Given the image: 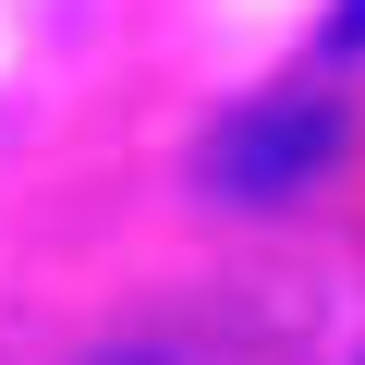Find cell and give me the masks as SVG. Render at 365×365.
<instances>
[{
    "label": "cell",
    "mask_w": 365,
    "mask_h": 365,
    "mask_svg": "<svg viewBox=\"0 0 365 365\" xmlns=\"http://www.w3.org/2000/svg\"><path fill=\"white\" fill-rule=\"evenodd\" d=\"M341 146H353V110L329 86H268V98H244L232 122L195 134L182 182H195L207 207H292V195H317V170Z\"/></svg>",
    "instance_id": "cell-1"
},
{
    "label": "cell",
    "mask_w": 365,
    "mask_h": 365,
    "mask_svg": "<svg viewBox=\"0 0 365 365\" xmlns=\"http://www.w3.org/2000/svg\"><path fill=\"white\" fill-rule=\"evenodd\" d=\"M329 61H365V0H341V13H329Z\"/></svg>",
    "instance_id": "cell-2"
}]
</instances>
